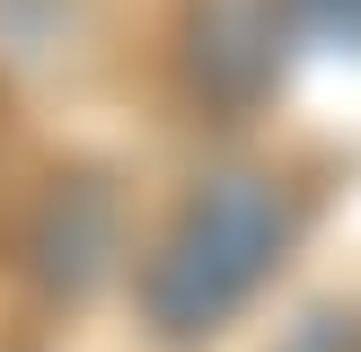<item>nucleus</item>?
<instances>
[{
  "label": "nucleus",
  "mask_w": 361,
  "mask_h": 352,
  "mask_svg": "<svg viewBox=\"0 0 361 352\" xmlns=\"http://www.w3.org/2000/svg\"><path fill=\"white\" fill-rule=\"evenodd\" d=\"M291 238H300V203H291L282 176L229 168L212 185H194L185 211L168 220V238H159L150 273H141L150 326L168 344H203L212 326H229L274 282V264L291 256Z\"/></svg>",
  "instance_id": "obj_1"
},
{
  "label": "nucleus",
  "mask_w": 361,
  "mask_h": 352,
  "mask_svg": "<svg viewBox=\"0 0 361 352\" xmlns=\"http://www.w3.org/2000/svg\"><path fill=\"white\" fill-rule=\"evenodd\" d=\"M300 27H317L326 44H361V0H291Z\"/></svg>",
  "instance_id": "obj_2"
},
{
  "label": "nucleus",
  "mask_w": 361,
  "mask_h": 352,
  "mask_svg": "<svg viewBox=\"0 0 361 352\" xmlns=\"http://www.w3.org/2000/svg\"><path fill=\"white\" fill-rule=\"evenodd\" d=\"M291 352H353V334H344V326H335V317H317V326H309V334H300V344H291Z\"/></svg>",
  "instance_id": "obj_3"
}]
</instances>
